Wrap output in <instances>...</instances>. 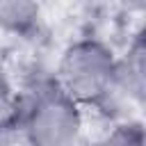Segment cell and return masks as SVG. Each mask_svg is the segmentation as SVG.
Returning a JSON list of instances; mask_svg holds the SVG:
<instances>
[{"label": "cell", "instance_id": "cell-6", "mask_svg": "<svg viewBox=\"0 0 146 146\" xmlns=\"http://www.w3.org/2000/svg\"><path fill=\"white\" fill-rule=\"evenodd\" d=\"M0 123H18V100L11 80L0 68Z\"/></svg>", "mask_w": 146, "mask_h": 146}, {"label": "cell", "instance_id": "cell-3", "mask_svg": "<svg viewBox=\"0 0 146 146\" xmlns=\"http://www.w3.org/2000/svg\"><path fill=\"white\" fill-rule=\"evenodd\" d=\"M146 100V41L144 32H137L128 50L116 57L114 82L107 98L98 105L100 112L119 121H128V105L141 107Z\"/></svg>", "mask_w": 146, "mask_h": 146}, {"label": "cell", "instance_id": "cell-5", "mask_svg": "<svg viewBox=\"0 0 146 146\" xmlns=\"http://www.w3.org/2000/svg\"><path fill=\"white\" fill-rule=\"evenodd\" d=\"M91 146H146L144 125L141 121H135V119L119 121L110 128V132H105Z\"/></svg>", "mask_w": 146, "mask_h": 146}, {"label": "cell", "instance_id": "cell-7", "mask_svg": "<svg viewBox=\"0 0 146 146\" xmlns=\"http://www.w3.org/2000/svg\"><path fill=\"white\" fill-rule=\"evenodd\" d=\"M23 146L18 123H0V146Z\"/></svg>", "mask_w": 146, "mask_h": 146}, {"label": "cell", "instance_id": "cell-2", "mask_svg": "<svg viewBox=\"0 0 146 146\" xmlns=\"http://www.w3.org/2000/svg\"><path fill=\"white\" fill-rule=\"evenodd\" d=\"M114 68V50L96 36H84L64 48L52 80L80 107L91 105L98 110L112 89Z\"/></svg>", "mask_w": 146, "mask_h": 146}, {"label": "cell", "instance_id": "cell-4", "mask_svg": "<svg viewBox=\"0 0 146 146\" xmlns=\"http://www.w3.org/2000/svg\"><path fill=\"white\" fill-rule=\"evenodd\" d=\"M41 7L25 0H0V30L30 34L39 27Z\"/></svg>", "mask_w": 146, "mask_h": 146}, {"label": "cell", "instance_id": "cell-1", "mask_svg": "<svg viewBox=\"0 0 146 146\" xmlns=\"http://www.w3.org/2000/svg\"><path fill=\"white\" fill-rule=\"evenodd\" d=\"M82 110L55 80L41 82L27 105L18 110V132L23 146H80Z\"/></svg>", "mask_w": 146, "mask_h": 146}]
</instances>
